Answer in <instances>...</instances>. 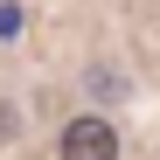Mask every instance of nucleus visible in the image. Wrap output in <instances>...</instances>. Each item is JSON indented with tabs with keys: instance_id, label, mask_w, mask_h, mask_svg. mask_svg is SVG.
Returning <instances> with one entry per match:
<instances>
[{
	"instance_id": "nucleus-1",
	"label": "nucleus",
	"mask_w": 160,
	"mask_h": 160,
	"mask_svg": "<svg viewBox=\"0 0 160 160\" xmlns=\"http://www.w3.org/2000/svg\"><path fill=\"white\" fill-rule=\"evenodd\" d=\"M63 160H118V132L104 125V118H70Z\"/></svg>"
}]
</instances>
